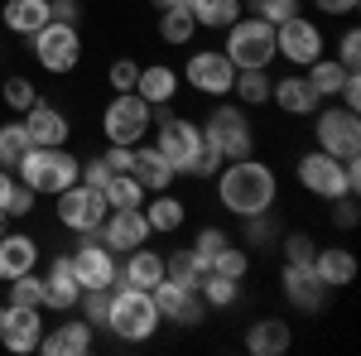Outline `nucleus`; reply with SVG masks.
Masks as SVG:
<instances>
[{
	"label": "nucleus",
	"mask_w": 361,
	"mask_h": 356,
	"mask_svg": "<svg viewBox=\"0 0 361 356\" xmlns=\"http://www.w3.org/2000/svg\"><path fill=\"white\" fill-rule=\"evenodd\" d=\"M154 308H159V318L164 323H178V328H197L202 318H207V303H202V294L197 289H188V284H178V279H159L154 289Z\"/></svg>",
	"instance_id": "dca6fc26"
},
{
	"label": "nucleus",
	"mask_w": 361,
	"mask_h": 356,
	"mask_svg": "<svg viewBox=\"0 0 361 356\" xmlns=\"http://www.w3.org/2000/svg\"><path fill=\"white\" fill-rule=\"evenodd\" d=\"M275 58H284L289 68H308L313 58H323V29L308 15H289L284 25H275Z\"/></svg>",
	"instance_id": "f8f14e48"
},
{
	"label": "nucleus",
	"mask_w": 361,
	"mask_h": 356,
	"mask_svg": "<svg viewBox=\"0 0 361 356\" xmlns=\"http://www.w3.org/2000/svg\"><path fill=\"white\" fill-rule=\"evenodd\" d=\"M39 337H44V308H15V303L0 308V347L5 352H39Z\"/></svg>",
	"instance_id": "f3484780"
},
{
	"label": "nucleus",
	"mask_w": 361,
	"mask_h": 356,
	"mask_svg": "<svg viewBox=\"0 0 361 356\" xmlns=\"http://www.w3.org/2000/svg\"><path fill=\"white\" fill-rule=\"evenodd\" d=\"M29 154V135H25V121H5L0 125V168H10L15 173V164Z\"/></svg>",
	"instance_id": "58836bf2"
},
{
	"label": "nucleus",
	"mask_w": 361,
	"mask_h": 356,
	"mask_svg": "<svg viewBox=\"0 0 361 356\" xmlns=\"http://www.w3.org/2000/svg\"><path fill=\"white\" fill-rule=\"evenodd\" d=\"M10 188H15V173H10V168H0V207H5V197H10Z\"/></svg>",
	"instance_id": "bf43d9fd"
},
{
	"label": "nucleus",
	"mask_w": 361,
	"mask_h": 356,
	"mask_svg": "<svg viewBox=\"0 0 361 356\" xmlns=\"http://www.w3.org/2000/svg\"><path fill=\"white\" fill-rule=\"evenodd\" d=\"M106 178H111L106 159H82V168H78V183H87V188H106Z\"/></svg>",
	"instance_id": "864d4df0"
},
{
	"label": "nucleus",
	"mask_w": 361,
	"mask_h": 356,
	"mask_svg": "<svg viewBox=\"0 0 361 356\" xmlns=\"http://www.w3.org/2000/svg\"><path fill=\"white\" fill-rule=\"evenodd\" d=\"M34 207H39V192L29 188V183H20V178H15V188H10V197H5V217L20 221V217H29Z\"/></svg>",
	"instance_id": "a18cd8bd"
},
{
	"label": "nucleus",
	"mask_w": 361,
	"mask_h": 356,
	"mask_svg": "<svg viewBox=\"0 0 361 356\" xmlns=\"http://www.w3.org/2000/svg\"><path fill=\"white\" fill-rule=\"evenodd\" d=\"M154 149L183 173L193 164V154L202 149V125L188 121V116H173L169 106H154Z\"/></svg>",
	"instance_id": "1a4fd4ad"
},
{
	"label": "nucleus",
	"mask_w": 361,
	"mask_h": 356,
	"mask_svg": "<svg viewBox=\"0 0 361 356\" xmlns=\"http://www.w3.org/2000/svg\"><path fill=\"white\" fill-rule=\"evenodd\" d=\"M207 270H212V274H226V279H246L250 255H246L241 246H231V241H226V246L212 255V265H207Z\"/></svg>",
	"instance_id": "a19ab883"
},
{
	"label": "nucleus",
	"mask_w": 361,
	"mask_h": 356,
	"mask_svg": "<svg viewBox=\"0 0 361 356\" xmlns=\"http://www.w3.org/2000/svg\"><path fill=\"white\" fill-rule=\"evenodd\" d=\"M197 294H202L207 308H236V303H241V279H226V274L207 270L197 279Z\"/></svg>",
	"instance_id": "473e14b6"
},
{
	"label": "nucleus",
	"mask_w": 361,
	"mask_h": 356,
	"mask_svg": "<svg viewBox=\"0 0 361 356\" xmlns=\"http://www.w3.org/2000/svg\"><path fill=\"white\" fill-rule=\"evenodd\" d=\"M246 221V241L255 250H265L270 241H279V231H275V221H270V212H260V217H241Z\"/></svg>",
	"instance_id": "3c124183"
},
{
	"label": "nucleus",
	"mask_w": 361,
	"mask_h": 356,
	"mask_svg": "<svg viewBox=\"0 0 361 356\" xmlns=\"http://www.w3.org/2000/svg\"><path fill=\"white\" fill-rule=\"evenodd\" d=\"M29 270H39V241L29 231H5L0 236V284Z\"/></svg>",
	"instance_id": "393cba45"
},
{
	"label": "nucleus",
	"mask_w": 361,
	"mask_h": 356,
	"mask_svg": "<svg viewBox=\"0 0 361 356\" xmlns=\"http://www.w3.org/2000/svg\"><path fill=\"white\" fill-rule=\"evenodd\" d=\"M313 140H318V149L333 154V159H357V154H361V121H357V111L337 106V102H323V106L313 111Z\"/></svg>",
	"instance_id": "0eeeda50"
},
{
	"label": "nucleus",
	"mask_w": 361,
	"mask_h": 356,
	"mask_svg": "<svg viewBox=\"0 0 361 356\" xmlns=\"http://www.w3.org/2000/svg\"><path fill=\"white\" fill-rule=\"evenodd\" d=\"M106 303H111V289H82V299L73 313H82L92 328H106Z\"/></svg>",
	"instance_id": "c03bdc74"
},
{
	"label": "nucleus",
	"mask_w": 361,
	"mask_h": 356,
	"mask_svg": "<svg viewBox=\"0 0 361 356\" xmlns=\"http://www.w3.org/2000/svg\"><path fill=\"white\" fill-rule=\"evenodd\" d=\"M164 274L169 279H178V284H188V289H197V279H202V260H197V250L193 246H178V250H169L164 255Z\"/></svg>",
	"instance_id": "4c0bfd02"
},
{
	"label": "nucleus",
	"mask_w": 361,
	"mask_h": 356,
	"mask_svg": "<svg viewBox=\"0 0 361 356\" xmlns=\"http://www.w3.org/2000/svg\"><path fill=\"white\" fill-rule=\"evenodd\" d=\"M39 279H44V308H54V313H73V308H78L82 284H78V274H73V260H68V255H54L49 270L39 274Z\"/></svg>",
	"instance_id": "aec40b11"
},
{
	"label": "nucleus",
	"mask_w": 361,
	"mask_h": 356,
	"mask_svg": "<svg viewBox=\"0 0 361 356\" xmlns=\"http://www.w3.org/2000/svg\"><path fill=\"white\" fill-rule=\"evenodd\" d=\"M304 78H308V87H313L323 102H337V92H342V82H347V68H342L337 58L323 54V58H313V63L304 68Z\"/></svg>",
	"instance_id": "7c9ffc66"
},
{
	"label": "nucleus",
	"mask_w": 361,
	"mask_h": 356,
	"mask_svg": "<svg viewBox=\"0 0 361 356\" xmlns=\"http://www.w3.org/2000/svg\"><path fill=\"white\" fill-rule=\"evenodd\" d=\"M183 82L193 87L197 97H231V82H236V68H231V58L222 54V49H197V54H188V63H183Z\"/></svg>",
	"instance_id": "9d476101"
},
{
	"label": "nucleus",
	"mask_w": 361,
	"mask_h": 356,
	"mask_svg": "<svg viewBox=\"0 0 361 356\" xmlns=\"http://www.w3.org/2000/svg\"><path fill=\"white\" fill-rule=\"evenodd\" d=\"M159 308H154V294L149 289H130V284H116L111 303H106V328L121 337V342H149L159 332Z\"/></svg>",
	"instance_id": "f03ea898"
},
{
	"label": "nucleus",
	"mask_w": 361,
	"mask_h": 356,
	"mask_svg": "<svg viewBox=\"0 0 361 356\" xmlns=\"http://www.w3.org/2000/svg\"><path fill=\"white\" fill-rule=\"evenodd\" d=\"M222 164H226V159H222V149L202 145V149L193 154V164L183 168V173H188V178H217V168H222Z\"/></svg>",
	"instance_id": "09e8293b"
},
{
	"label": "nucleus",
	"mask_w": 361,
	"mask_h": 356,
	"mask_svg": "<svg viewBox=\"0 0 361 356\" xmlns=\"http://www.w3.org/2000/svg\"><path fill=\"white\" fill-rule=\"evenodd\" d=\"M49 20H54V15H49V0H5V5H0V25L10 29L15 39L39 34Z\"/></svg>",
	"instance_id": "cd10ccee"
},
{
	"label": "nucleus",
	"mask_w": 361,
	"mask_h": 356,
	"mask_svg": "<svg viewBox=\"0 0 361 356\" xmlns=\"http://www.w3.org/2000/svg\"><path fill=\"white\" fill-rule=\"evenodd\" d=\"M294 347V328L284 318H255L246 328V352L255 356H284Z\"/></svg>",
	"instance_id": "bb28decb"
},
{
	"label": "nucleus",
	"mask_w": 361,
	"mask_h": 356,
	"mask_svg": "<svg viewBox=\"0 0 361 356\" xmlns=\"http://www.w3.org/2000/svg\"><path fill=\"white\" fill-rule=\"evenodd\" d=\"M20 121H25L29 145H44V149H58V145H68V135H73V121H68L58 106H49V102L29 106Z\"/></svg>",
	"instance_id": "412c9836"
},
{
	"label": "nucleus",
	"mask_w": 361,
	"mask_h": 356,
	"mask_svg": "<svg viewBox=\"0 0 361 356\" xmlns=\"http://www.w3.org/2000/svg\"><path fill=\"white\" fill-rule=\"evenodd\" d=\"M135 78H140V63H135V58H116L111 68H106L111 92H135Z\"/></svg>",
	"instance_id": "8fccbe9b"
},
{
	"label": "nucleus",
	"mask_w": 361,
	"mask_h": 356,
	"mask_svg": "<svg viewBox=\"0 0 361 356\" xmlns=\"http://www.w3.org/2000/svg\"><path fill=\"white\" fill-rule=\"evenodd\" d=\"M63 323H54V328H44V337H39V352L44 356H87L92 347H97V328L87 323L82 313L73 318V313H58Z\"/></svg>",
	"instance_id": "a211bd4d"
},
{
	"label": "nucleus",
	"mask_w": 361,
	"mask_h": 356,
	"mask_svg": "<svg viewBox=\"0 0 361 356\" xmlns=\"http://www.w3.org/2000/svg\"><path fill=\"white\" fill-rule=\"evenodd\" d=\"M5 231H10V217H5V207H0V236H5Z\"/></svg>",
	"instance_id": "680f3d73"
},
{
	"label": "nucleus",
	"mask_w": 361,
	"mask_h": 356,
	"mask_svg": "<svg viewBox=\"0 0 361 356\" xmlns=\"http://www.w3.org/2000/svg\"><path fill=\"white\" fill-rule=\"evenodd\" d=\"M357 255H352V250L347 246H318L313 250V274H318V279H323V284H328V289H347V284H357Z\"/></svg>",
	"instance_id": "b1692460"
},
{
	"label": "nucleus",
	"mask_w": 361,
	"mask_h": 356,
	"mask_svg": "<svg viewBox=\"0 0 361 356\" xmlns=\"http://www.w3.org/2000/svg\"><path fill=\"white\" fill-rule=\"evenodd\" d=\"M217 197H222V207L231 217H260V212H270L279 197V178L275 168L265 164V159H226L217 168Z\"/></svg>",
	"instance_id": "f257e3e1"
},
{
	"label": "nucleus",
	"mask_w": 361,
	"mask_h": 356,
	"mask_svg": "<svg viewBox=\"0 0 361 356\" xmlns=\"http://www.w3.org/2000/svg\"><path fill=\"white\" fill-rule=\"evenodd\" d=\"M313 250H318V241H313L308 231H289V236H279V255H284V265H313Z\"/></svg>",
	"instance_id": "37998d69"
},
{
	"label": "nucleus",
	"mask_w": 361,
	"mask_h": 356,
	"mask_svg": "<svg viewBox=\"0 0 361 356\" xmlns=\"http://www.w3.org/2000/svg\"><path fill=\"white\" fill-rule=\"evenodd\" d=\"M135 92L149 106H169V102L178 97V73H173L169 63H145L140 78H135Z\"/></svg>",
	"instance_id": "c85d7f7f"
},
{
	"label": "nucleus",
	"mask_w": 361,
	"mask_h": 356,
	"mask_svg": "<svg viewBox=\"0 0 361 356\" xmlns=\"http://www.w3.org/2000/svg\"><path fill=\"white\" fill-rule=\"evenodd\" d=\"M357 221H361V212H357V197H337V202H333V226L352 231Z\"/></svg>",
	"instance_id": "5fc2aeb1"
},
{
	"label": "nucleus",
	"mask_w": 361,
	"mask_h": 356,
	"mask_svg": "<svg viewBox=\"0 0 361 356\" xmlns=\"http://www.w3.org/2000/svg\"><path fill=\"white\" fill-rule=\"evenodd\" d=\"M29 44H34V63L44 73H54V78H68L82 63V34H78V25L49 20L39 34H29Z\"/></svg>",
	"instance_id": "6e6552de"
},
{
	"label": "nucleus",
	"mask_w": 361,
	"mask_h": 356,
	"mask_svg": "<svg viewBox=\"0 0 361 356\" xmlns=\"http://www.w3.org/2000/svg\"><path fill=\"white\" fill-rule=\"evenodd\" d=\"M193 20H197V29H226L241 20V0H197Z\"/></svg>",
	"instance_id": "e433bc0d"
},
{
	"label": "nucleus",
	"mask_w": 361,
	"mask_h": 356,
	"mask_svg": "<svg viewBox=\"0 0 361 356\" xmlns=\"http://www.w3.org/2000/svg\"><path fill=\"white\" fill-rule=\"evenodd\" d=\"M270 106H279L284 116H313V111L323 106V97L308 87V78L294 68L289 78H279V82H270Z\"/></svg>",
	"instance_id": "4be33fe9"
},
{
	"label": "nucleus",
	"mask_w": 361,
	"mask_h": 356,
	"mask_svg": "<svg viewBox=\"0 0 361 356\" xmlns=\"http://www.w3.org/2000/svg\"><path fill=\"white\" fill-rule=\"evenodd\" d=\"M5 303H15V308H44V279H39V270L29 274H15V279H5Z\"/></svg>",
	"instance_id": "72a5a7b5"
},
{
	"label": "nucleus",
	"mask_w": 361,
	"mask_h": 356,
	"mask_svg": "<svg viewBox=\"0 0 361 356\" xmlns=\"http://www.w3.org/2000/svg\"><path fill=\"white\" fill-rule=\"evenodd\" d=\"M202 145L222 149V159H246L250 149H255V130H250L246 106L217 97V102H212V116L202 121Z\"/></svg>",
	"instance_id": "20e7f679"
},
{
	"label": "nucleus",
	"mask_w": 361,
	"mask_h": 356,
	"mask_svg": "<svg viewBox=\"0 0 361 356\" xmlns=\"http://www.w3.org/2000/svg\"><path fill=\"white\" fill-rule=\"evenodd\" d=\"M130 173L140 178V188H145V192H169L173 183H178V168L169 164L154 145H145V140L135 145V168H130Z\"/></svg>",
	"instance_id": "a878e982"
},
{
	"label": "nucleus",
	"mask_w": 361,
	"mask_h": 356,
	"mask_svg": "<svg viewBox=\"0 0 361 356\" xmlns=\"http://www.w3.org/2000/svg\"><path fill=\"white\" fill-rule=\"evenodd\" d=\"M0 97H5V106L15 111V116H25L29 106H39V87L29 82V78H5Z\"/></svg>",
	"instance_id": "ea45409f"
},
{
	"label": "nucleus",
	"mask_w": 361,
	"mask_h": 356,
	"mask_svg": "<svg viewBox=\"0 0 361 356\" xmlns=\"http://www.w3.org/2000/svg\"><path fill=\"white\" fill-rule=\"evenodd\" d=\"M279 284H284V299L294 303L299 313H323V303H328V284L313 274V265H284L279 270Z\"/></svg>",
	"instance_id": "6ab92c4d"
},
{
	"label": "nucleus",
	"mask_w": 361,
	"mask_h": 356,
	"mask_svg": "<svg viewBox=\"0 0 361 356\" xmlns=\"http://www.w3.org/2000/svg\"><path fill=\"white\" fill-rule=\"evenodd\" d=\"M197 0H154V10H193Z\"/></svg>",
	"instance_id": "052dcab7"
},
{
	"label": "nucleus",
	"mask_w": 361,
	"mask_h": 356,
	"mask_svg": "<svg viewBox=\"0 0 361 356\" xmlns=\"http://www.w3.org/2000/svg\"><path fill=\"white\" fill-rule=\"evenodd\" d=\"M241 10H250L265 25H284L289 15H299V0H241Z\"/></svg>",
	"instance_id": "79ce46f5"
},
{
	"label": "nucleus",
	"mask_w": 361,
	"mask_h": 356,
	"mask_svg": "<svg viewBox=\"0 0 361 356\" xmlns=\"http://www.w3.org/2000/svg\"><path fill=\"white\" fill-rule=\"evenodd\" d=\"M361 0H313V10L318 15H357Z\"/></svg>",
	"instance_id": "13d9d810"
},
{
	"label": "nucleus",
	"mask_w": 361,
	"mask_h": 356,
	"mask_svg": "<svg viewBox=\"0 0 361 356\" xmlns=\"http://www.w3.org/2000/svg\"><path fill=\"white\" fill-rule=\"evenodd\" d=\"M226 44L222 54L231 58V68L241 73V68H270L275 63V25H265V20H255V15H241L236 25H226Z\"/></svg>",
	"instance_id": "423d86ee"
},
{
	"label": "nucleus",
	"mask_w": 361,
	"mask_h": 356,
	"mask_svg": "<svg viewBox=\"0 0 361 356\" xmlns=\"http://www.w3.org/2000/svg\"><path fill=\"white\" fill-rule=\"evenodd\" d=\"M49 15L63 20V25H78L82 20V0H49Z\"/></svg>",
	"instance_id": "6e6d98bb"
},
{
	"label": "nucleus",
	"mask_w": 361,
	"mask_h": 356,
	"mask_svg": "<svg viewBox=\"0 0 361 356\" xmlns=\"http://www.w3.org/2000/svg\"><path fill=\"white\" fill-rule=\"evenodd\" d=\"M0 289H5V284H0Z\"/></svg>",
	"instance_id": "e2e57ef3"
},
{
	"label": "nucleus",
	"mask_w": 361,
	"mask_h": 356,
	"mask_svg": "<svg viewBox=\"0 0 361 356\" xmlns=\"http://www.w3.org/2000/svg\"><path fill=\"white\" fill-rule=\"evenodd\" d=\"M193 34H197L193 10H159V39H164L169 49H183V44H193Z\"/></svg>",
	"instance_id": "f704fd0d"
},
{
	"label": "nucleus",
	"mask_w": 361,
	"mask_h": 356,
	"mask_svg": "<svg viewBox=\"0 0 361 356\" xmlns=\"http://www.w3.org/2000/svg\"><path fill=\"white\" fill-rule=\"evenodd\" d=\"M270 68H241L236 73V82H231V97L241 102V106H265L270 102Z\"/></svg>",
	"instance_id": "2f4dec72"
},
{
	"label": "nucleus",
	"mask_w": 361,
	"mask_h": 356,
	"mask_svg": "<svg viewBox=\"0 0 361 356\" xmlns=\"http://www.w3.org/2000/svg\"><path fill=\"white\" fill-rule=\"evenodd\" d=\"M102 159H106L111 173H130V168H135V145H106Z\"/></svg>",
	"instance_id": "603ef678"
},
{
	"label": "nucleus",
	"mask_w": 361,
	"mask_h": 356,
	"mask_svg": "<svg viewBox=\"0 0 361 356\" xmlns=\"http://www.w3.org/2000/svg\"><path fill=\"white\" fill-rule=\"evenodd\" d=\"M333 58L347 68V73H357V68H361V34H357V25L342 29V39H337V54H333Z\"/></svg>",
	"instance_id": "49530a36"
},
{
	"label": "nucleus",
	"mask_w": 361,
	"mask_h": 356,
	"mask_svg": "<svg viewBox=\"0 0 361 356\" xmlns=\"http://www.w3.org/2000/svg\"><path fill=\"white\" fill-rule=\"evenodd\" d=\"M78 168H82V159H78L68 145H58V149L29 145V154L15 164V173H20V183H29L39 197H44V192L58 197L63 188H73V183H78Z\"/></svg>",
	"instance_id": "7ed1b4c3"
},
{
	"label": "nucleus",
	"mask_w": 361,
	"mask_h": 356,
	"mask_svg": "<svg viewBox=\"0 0 361 356\" xmlns=\"http://www.w3.org/2000/svg\"><path fill=\"white\" fill-rule=\"evenodd\" d=\"M226 241H231V236H226L222 226H202V231H197L193 250H197V260H202V270H207V265H212V255H217V250H222Z\"/></svg>",
	"instance_id": "de8ad7c7"
},
{
	"label": "nucleus",
	"mask_w": 361,
	"mask_h": 356,
	"mask_svg": "<svg viewBox=\"0 0 361 356\" xmlns=\"http://www.w3.org/2000/svg\"><path fill=\"white\" fill-rule=\"evenodd\" d=\"M337 106H347V111L361 106V78L357 73H347V82H342V92H337Z\"/></svg>",
	"instance_id": "4d7b16f0"
},
{
	"label": "nucleus",
	"mask_w": 361,
	"mask_h": 356,
	"mask_svg": "<svg viewBox=\"0 0 361 356\" xmlns=\"http://www.w3.org/2000/svg\"><path fill=\"white\" fill-rule=\"evenodd\" d=\"M154 130V106L140 92H116L111 102L102 106V135L106 145H140Z\"/></svg>",
	"instance_id": "39448f33"
},
{
	"label": "nucleus",
	"mask_w": 361,
	"mask_h": 356,
	"mask_svg": "<svg viewBox=\"0 0 361 356\" xmlns=\"http://www.w3.org/2000/svg\"><path fill=\"white\" fill-rule=\"evenodd\" d=\"M145 221H149L154 236H173L188 221V202L173 197V192H154V202H145Z\"/></svg>",
	"instance_id": "c756f323"
},
{
	"label": "nucleus",
	"mask_w": 361,
	"mask_h": 356,
	"mask_svg": "<svg viewBox=\"0 0 361 356\" xmlns=\"http://www.w3.org/2000/svg\"><path fill=\"white\" fill-rule=\"evenodd\" d=\"M164 279V255L149 246H135L121 255V270H116V284H130V289H154Z\"/></svg>",
	"instance_id": "5701e85b"
},
{
	"label": "nucleus",
	"mask_w": 361,
	"mask_h": 356,
	"mask_svg": "<svg viewBox=\"0 0 361 356\" xmlns=\"http://www.w3.org/2000/svg\"><path fill=\"white\" fill-rule=\"evenodd\" d=\"M73 274H78V284L82 289H116V270H121V255L116 250H106L102 241H97V231L92 236H82L78 246H73Z\"/></svg>",
	"instance_id": "ddd939ff"
},
{
	"label": "nucleus",
	"mask_w": 361,
	"mask_h": 356,
	"mask_svg": "<svg viewBox=\"0 0 361 356\" xmlns=\"http://www.w3.org/2000/svg\"><path fill=\"white\" fill-rule=\"evenodd\" d=\"M102 197H106V207H145V197H149V192L140 188L135 173H111V178H106V188H102Z\"/></svg>",
	"instance_id": "c9c22d12"
},
{
	"label": "nucleus",
	"mask_w": 361,
	"mask_h": 356,
	"mask_svg": "<svg viewBox=\"0 0 361 356\" xmlns=\"http://www.w3.org/2000/svg\"><path fill=\"white\" fill-rule=\"evenodd\" d=\"M149 221H145V207H111L106 217H102V226H97V241L106 250H116V255H126V250L135 246H149Z\"/></svg>",
	"instance_id": "2eb2a0df"
},
{
	"label": "nucleus",
	"mask_w": 361,
	"mask_h": 356,
	"mask_svg": "<svg viewBox=\"0 0 361 356\" xmlns=\"http://www.w3.org/2000/svg\"><path fill=\"white\" fill-rule=\"evenodd\" d=\"M299 183L313 197H323V202L352 197V188H347V164L333 159V154H323V149H308L304 159H299Z\"/></svg>",
	"instance_id": "4468645a"
},
{
	"label": "nucleus",
	"mask_w": 361,
	"mask_h": 356,
	"mask_svg": "<svg viewBox=\"0 0 361 356\" xmlns=\"http://www.w3.org/2000/svg\"><path fill=\"white\" fill-rule=\"evenodd\" d=\"M111 207H106V197L102 188H87V183H73V188L58 192V226H68V231H78V236H92L102 217H106Z\"/></svg>",
	"instance_id": "9b49d317"
}]
</instances>
